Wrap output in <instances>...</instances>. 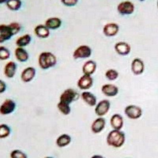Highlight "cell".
Wrapping results in <instances>:
<instances>
[{
	"label": "cell",
	"mask_w": 158,
	"mask_h": 158,
	"mask_svg": "<svg viewBox=\"0 0 158 158\" xmlns=\"http://www.w3.org/2000/svg\"><path fill=\"white\" fill-rule=\"evenodd\" d=\"M62 20L56 17H52V18H48L45 21L44 25L48 28L50 30H56V29H59L62 25Z\"/></svg>",
	"instance_id": "7402d4cb"
},
{
	"label": "cell",
	"mask_w": 158,
	"mask_h": 158,
	"mask_svg": "<svg viewBox=\"0 0 158 158\" xmlns=\"http://www.w3.org/2000/svg\"><path fill=\"white\" fill-rule=\"evenodd\" d=\"M81 98L87 105L90 107H95L97 104V97L94 94H92L91 92L83 91L81 94Z\"/></svg>",
	"instance_id": "ac0fdd59"
},
{
	"label": "cell",
	"mask_w": 158,
	"mask_h": 158,
	"mask_svg": "<svg viewBox=\"0 0 158 158\" xmlns=\"http://www.w3.org/2000/svg\"><path fill=\"white\" fill-rule=\"evenodd\" d=\"M9 25L10 26L11 29H12L15 35L18 34V32L21 31V29H22V25H20L18 22H12V23L9 24Z\"/></svg>",
	"instance_id": "1f68e13d"
},
{
	"label": "cell",
	"mask_w": 158,
	"mask_h": 158,
	"mask_svg": "<svg viewBox=\"0 0 158 158\" xmlns=\"http://www.w3.org/2000/svg\"><path fill=\"white\" fill-rule=\"evenodd\" d=\"M34 33L40 39H46L50 36V29L45 25H38L35 27Z\"/></svg>",
	"instance_id": "44dd1931"
},
{
	"label": "cell",
	"mask_w": 158,
	"mask_h": 158,
	"mask_svg": "<svg viewBox=\"0 0 158 158\" xmlns=\"http://www.w3.org/2000/svg\"><path fill=\"white\" fill-rule=\"evenodd\" d=\"M16 109V103L11 99H6L0 105V114L2 115H7L13 113Z\"/></svg>",
	"instance_id": "ba28073f"
},
{
	"label": "cell",
	"mask_w": 158,
	"mask_h": 158,
	"mask_svg": "<svg viewBox=\"0 0 158 158\" xmlns=\"http://www.w3.org/2000/svg\"><path fill=\"white\" fill-rule=\"evenodd\" d=\"M157 8H158V0H157Z\"/></svg>",
	"instance_id": "f35d334b"
},
{
	"label": "cell",
	"mask_w": 158,
	"mask_h": 158,
	"mask_svg": "<svg viewBox=\"0 0 158 158\" xmlns=\"http://www.w3.org/2000/svg\"><path fill=\"white\" fill-rule=\"evenodd\" d=\"M38 64L42 70H48L56 67L57 64V58L52 52H43L38 57Z\"/></svg>",
	"instance_id": "7a4b0ae2"
},
{
	"label": "cell",
	"mask_w": 158,
	"mask_h": 158,
	"mask_svg": "<svg viewBox=\"0 0 158 158\" xmlns=\"http://www.w3.org/2000/svg\"><path fill=\"white\" fill-rule=\"evenodd\" d=\"M92 56V49L89 45H80L73 52V58L74 59H89Z\"/></svg>",
	"instance_id": "5b68a950"
},
{
	"label": "cell",
	"mask_w": 158,
	"mask_h": 158,
	"mask_svg": "<svg viewBox=\"0 0 158 158\" xmlns=\"http://www.w3.org/2000/svg\"><path fill=\"white\" fill-rule=\"evenodd\" d=\"M72 141L71 136L68 135V134H63V135H59L57 138H56V146L59 148H63L66 146H69Z\"/></svg>",
	"instance_id": "cb8c5ba5"
},
{
	"label": "cell",
	"mask_w": 158,
	"mask_h": 158,
	"mask_svg": "<svg viewBox=\"0 0 158 158\" xmlns=\"http://www.w3.org/2000/svg\"><path fill=\"white\" fill-rule=\"evenodd\" d=\"M17 69H18V65L15 62L10 61L8 62L4 67V75L7 78H13L16 74Z\"/></svg>",
	"instance_id": "d6986e66"
},
{
	"label": "cell",
	"mask_w": 158,
	"mask_h": 158,
	"mask_svg": "<svg viewBox=\"0 0 158 158\" xmlns=\"http://www.w3.org/2000/svg\"><path fill=\"white\" fill-rule=\"evenodd\" d=\"M119 32V26L116 23H108L103 28V32L104 36L107 37H113L115 36Z\"/></svg>",
	"instance_id": "5bb4252c"
},
{
	"label": "cell",
	"mask_w": 158,
	"mask_h": 158,
	"mask_svg": "<svg viewBox=\"0 0 158 158\" xmlns=\"http://www.w3.org/2000/svg\"><path fill=\"white\" fill-rule=\"evenodd\" d=\"M107 144L111 147L117 148L122 147L126 142V135L122 131L112 130L108 133L106 138Z\"/></svg>",
	"instance_id": "6da1fadb"
},
{
	"label": "cell",
	"mask_w": 158,
	"mask_h": 158,
	"mask_svg": "<svg viewBox=\"0 0 158 158\" xmlns=\"http://www.w3.org/2000/svg\"><path fill=\"white\" fill-rule=\"evenodd\" d=\"M139 1H141V2H144V1H146V0H139Z\"/></svg>",
	"instance_id": "74e56055"
},
{
	"label": "cell",
	"mask_w": 158,
	"mask_h": 158,
	"mask_svg": "<svg viewBox=\"0 0 158 158\" xmlns=\"http://www.w3.org/2000/svg\"><path fill=\"white\" fill-rule=\"evenodd\" d=\"M111 108V103L108 100H102L99 101L95 106V114L98 117H104L107 115Z\"/></svg>",
	"instance_id": "52a82bcc"
},
{
	"label": "cell",
	"mask_w": 158,
	"mask_h": 158,
	"mask_svg": "<svg viewBox=\"0 0 158 158\" xmlns=\"http://www.w3.org/2000/svg\"><path fill=\"white\" fill-rule=\"evenodd\" d=\"M118 76L119 73L115 69H109L105 72V77L109 81H115L116 79H118Z\"/></svg>",
	"instance_id": "f1b7e54d"
},
{
	"label": "cell",
	"mask_w": 158,
	"mask_h": 158,
	"mask_svg": "<svg viewBox=\"0 0 158 158\" xmlns=\"http://www.w3.org/2000/svg\"><path fill=\"white\" fill-rule=\"evenodd\" d=\"M81 95L76 91L74 89H67L62 93V94L59 97V101L67 103V104H70L71 103L77 101L80 98Z\"/></svg>",
	"instance_id": "3957f363"
},
{
	"label": "cell",
	"mask_w": 158,
	"mask_h": 158,
	"mask_svg": "<svg viewBox=\"0 0 158 158\" xmlns=\"http://www.w3.org/2000/svg\"><path fill=\"white\" fill-rule=\"evenodd\" d=\"M90 158H105V157H104V156H101V155L96 154V155H94V156H92Z\"/></svg>",
	"instance_id": "e575fe53"
},
{
	"label": "cell",
	"mask_w": 158,
	"mask_h": 158,
	"mask_svg": "<svg viewBox=\"0 0 158 158\" xmlns=\"http://www.w3.org/2000/svg\"><path fill=\"white\" fill-rule=\"evenodd\" d=\"M142 109L141 107L135 105V104H130L125 108L124 109V113L130 119L136 120L140 118L142 115Z\"/></svg>",
	"instance_id": "277c9868"
},
{
	"label": "cell",
	"mask_w": 158,
	"mask_h": 158,
	"mask_svg": "<svg viewBox=\"0 0 158 158\" xmlns=\"http://www.w3.org/2000/svg\"><path fill=\"white\" fill-rule=\"evenodd\" d=\"M11 129L8 125L5 123L0 124V139L6 138L10 135Z\"/></svg>",
	"instance_id": "83f0119b"
},
{
	"label": "cell",
	"mask_w": 158,
	"mask_h": 158,
	"mask_svg": "<svg viewBox=\"0 0 158 158\" xmlns=\"http://www.w3.org/2000/svg\"><path fill=\"white\" fill-rule=\"evenodd\" d=\"M13 36H15V33L9 25H0V44L10 40Z\"/></svg>",
	"instance_id": "30bf717a"
},
{
	"label": "cell",
	"mask_w": 158,
	"mask_h": 158,
	"mask_svg": "<svg viewBox=\"0 0 158 158\" xmlns=\"http://www.w3.org/2000/svg\"><path fill=\"white\" fill-rule=\"evenodd\" d=\"M131 71L135 75H141L145 71V63L140 58H135L131 64Z\"/></svg>",
	"instance_id": "8fae6325"
},
{
	"label": "cell",
	"mask_w": 158,
	"mask_h": 158,
	"mask_svg": "<svg viewBox=\"0 0 158 158\" xmlns=\"http://www.w3.org/2000/svg\"><path fill=\"white\" fill-rule=\"evenodd\" d=\"M101 92L108 97H114L118 95V88L114 84H104L101 87Z\"/></svg>",
	"instance_id": "2e32d148"
},
{
	"label": "cell",
	"mask_w": 158,
	"mask_h": 158,
	"mask_svg": "<svg viewBox=\"0 0 158 158\" xmlns=\"http://www.w3.org/2000/svg\"><path fill=\"white\" fill-rule=\"evenodd\" d=\"M97 63L94 60H88L83 64L82 66V73L83 74L92 76L97 70Z\"/></svg>",
	"instance_id": "ffe728a7"
},
{
	"label": "cell",
	"mask_w": 158,
	"mask_h": 158,
	"mask_svg": "<svg viewBox=\"0 0 158 158\" xmlns=\"http://www.w3.org/2000/svg\"><path fill=\"white\" fill-rule=\"evenodd\" d=\"M10 156V158H28L27 154L20 149H14L11 151Z\"/></svg>",
	"instance_id": "4dcf8cb0"
},
{
	"label": "cell",
	"mask_w": 158,
	"mask_h": 158,
	"mask_svg": "<svg viewBox=\"0 0 158 158\" xmlns=\"http://www.w3.org/2000/svg\"><path fill=\"white\" fill-rule=\"evenodd\" d=\"M6 89H7L6 83L0 79V94H4V93L6 92Z\"/></svg>",
	"instance_id": "836d02e7"
},
{
	"label": "cell",
	"mask_w": 158,
	"mask_h": 158,
	"mask_svg": "<svg viewBox=\"0 0 158 158\" xmlns=\"http://www.w3.org/2000/svg\"><path fill=\"white\" fill-rule=\"evenodd\" d=\"M32 41V36L29 34H25L17 39L16 45L19 48H25Z\"/></svg>",
	"instance_id": "d4e9b609"
},
{
	"label": "cell",
	"mask_w": 158,
	"mask_h": 158,
	"mask_svg": "<svg viewBox=\"0 0 158 158\" xmlns=\"http://www.w3.org/2000/svg\"><path fill=\"white\" fill-rule=\"evenodd\" d=\"M61 2L67 6H74L78 2V0H61Z\"/></svg>",
	"instance_id": "d6a6232c"
},
{
	"label": "cell",
	"mask_w": 158,
	"mask_h": 158,
	"mask_svg": "<svg viewBox=\"0 0 158 158\" xmlns=\"http://www.w3.org/2000/svg\"><path fill=\"white\" fill-rule=\"evenodd\" d=\"M36 70L34 67H29L24 69L21 74V79L25 83H29L35 78Z\"/></svg>",
	"instance_id": "7c38bea8"
},
{
	"label": "cell",
	"mask_w": 158,
	"mask_h": 158,
	"mask_svg": "<svg viewBox=\"0 0 158 158\" xmlns=\"http://www.w3.org/2000/svg\"><path fill=\"white\" fill-rule=\"evenodd\" d=\"M44 158H54V157H52V156H46V157Z\"/></svg>",
	"instance_id": "8d00e7d4"
},
{
	"label": "cell",
	"mask_w": 158,
	"mask_h": 158,
	"mask_svg": "<svg viewBox=\"0 0 158 158\" xmlns=\"http://www.w3.org/2000/svg\"><path fill=\"white\" fill-rule=\"evenodd\" d=\"M77 85L79 89L83 90V91H87L89 89H91L93 85H94V79H93L92 76L83 74L78 79Z\"/></svg>",
	"instance_id": "9c48e42d"
},
{
	"label": "cell",
	"mask_w": 158,
	"mask_h": 158,
	"mask_svg": "<svg viewBox=\"0 0 158 158\" xmlns=\"http://www.w3.org/2000/svg\"><path fill=\"white\" fill-rule=\"evenodd\" d=\"M6 2H7V0H0V5L3 3H6Z\"/></svg>",
	"instance_id": "d590c367"
},
{
	"label": "cell",
	"mask_w": 158,
	"mask_h": 158,
	"mask_svg": "<svg viewBox=\"0 0 158 158\" xmlns=\"http://www.w3.org/2000/svg\"><path fill=\"white\" fill-rule=\"evenodd\" d=\"M106 126V120L104 117H98L93 122L91 125V131L94 134L101 133Z\"/></svg>",
	"instance_id": "4fadbf2b"
},
{
	"label": "cell",
	"mask_w": 158,
	"mask_h": 158,
	"mask_svg": "<svg viewBox=\"0 0 158 158\" xmlns=\"http://www.w3.org/2000/svg\"><path fill=\"white\" fill-rule=\"evenodd\" d=\"M6 4L11 11H18L22 7V0H7Z\"/></svg>",
	"instance_id": "4316f807"
},
{
	"label": "cell",
	"mask_w": 158,
	"mask_h": 158,
	"mask_svg": "<svg viewBox=\"0 0 158 158\" xmlns=\"http://www.w3.org/2000/svg\"><path fill=\"white\" fill-rule=\"evenodd\" d=\"M10 57V52L7 48L4 46H0V60L4 61L7 60Z\"/></svg>",
	"instance_id": "f546056e"
},
{
	"label": "cell",
	"mask_w": 158,
	"mask_h": 158,
	"mask_svg": "<svg viewBox=\"0 0 158 158\" xmlns=\"http://www.w3.org/2000/svg\"><path fill=\"white\" fill-rule=\"evenodd\" d=\"M15 56L17 60L21 62V63H25L29 59V52L25 50L24 48H17L15 51Z\"/></svg>",
	"instance_id": "603a6c76"
},
{
	"label": "cell",
	"mask_w": 158,
	"mask_h": 158,
	"mask_svg": "<svg viewBox=\"0 0 158 158\" xmlns=\"http://www.w3.org/2000/svg\"><path fill=\"white\" fill-rule=\"evenodd\" d=\"M135 5L131 1H123L118 3V5L117 6V11L119 15L123 16L132 15L135 12Z\"/></svg>",
	"instance_id": "8992f818"
},
{
	"label": "cell",
	"mask_w": 158,
	"mask_h": 158,
	"mask_svg": "<svg viewBox=\"0 0 158 158\" xmlns=\"http://www.w3.org/2000/svg\"><path fill=\"white\" fill-rule=\"evenodd\" d=\"M110 124L113 130L121 131L124 125L123 118L120 114H114L110 118Z\"/></svg>",
	"instance_id": "e0dca14e"
},
{
	"label": "cell",
	"mask_w": 158,
	"mask_h": 158,
	"mask_svg": "<svg viewBox=\"0 0 158 158\" xmlns=\"http://www.w3.org/2000/svg\"><path fill=\"white\" fill-rule=\"evenodd\" d=\"M57 108L60 113H62L64 115H70L71 112V107L70 104H67V103L63 102V101H59L57 104Z\"/></svg>",
	"instance_id": "484cf974"
},
{
	"label": "cell",
	"mask_w": 158,
	"mask_h": 158,
	"mask_svg": "<svg viewBox=\"0 0 158 158\" xmlns=\"http://www.w3.org/2000/svg\"><path fill=\"white\" fill-rule=\"evenodd\" d=\"M114 48H115V51L116 52L117 54L122 56H128L131 52V45L124 41H120L116 43Z\"/></svg>",
	"instance_id": "9a60e30c"
}]
</instances>
